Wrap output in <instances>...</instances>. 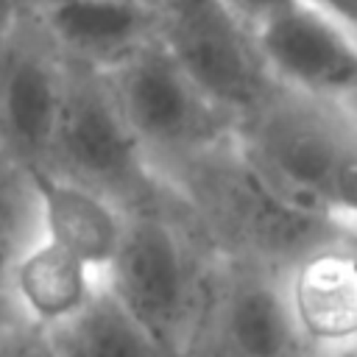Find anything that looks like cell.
<instances>
[{
    "label": "cell",
    "mask_w": 357,
    "mask_h": 357,
    "mask_svg": "<svg viewBox=\"0 0 357 357\" xmlns=\"http://www.w3.org/2000/svg\"><path fill=\"white\" fill-rule=\"evenodd\" d=\"M64 92V59L33 17L0 28V142L14 165H45Z\"/></svg>",
    "instance_id": "cell-7"
},
{
    "label": "cell",
    "mask_w": 357,
    "mask_h": 357,
    "mask_svg": "<svg viewBox=\"0 0 357 357\" xmlns=\"http://www.w3.org/2000/svg\"><path fill=\"white\" fill-rule=\"evenodd\" d=\"M212 259L198 254L165 204L128 212L112 262L98 273L109 293L176 357L201 310Z\"/></svg>",
    "instance_id": "cell-2"
},
{
    "label": "cell",
    "mask_w": 357,
    "mask_h": 357,
    "mask_svg": "<svg viewBox=\"0 0 357 357\" xmlns=\"http://www.w3.org/2000/svg\"><path fill=\"white\" fill-rule=\"evenodd\" d=\"M156 11V39L229 120H248L282 92L257 50L251 25L220 0H159Z\"/></svg>",
    "instance_id": "cell-4"
},
{
    "label": "cell",
    "mask_w": 357,
    "mask_h": 357,
    "mask_svg": "<svg viewBox=\"0 0 357 357\" xmlns=\"http://www.w3.org/2000/svg\"><path fill=\"white\" fill-rule=\"evenodd\" d=\"M251 31L279 86L307 98L357 89V45L329 14L296 0Z\"/></svg>",
    "instance_id": "cell-8"
},
{
    "label": "cell",
    "mask_w": 357,
    "mask_h": 357,
    "mask_svg": "<svg viewBox=\"0 0 357 357\" xmlns=\"http://www.w3.org/2000/svg\"><path fill=\"white\" fill-rule=\"evenodd\" d=\"M220 3L229 6L243 22H248V25L254 28V25H259L262 20L273 17L276 11L287 8V6L296 3V0H220Z\"/></svg>",
    "instance_id": "cell-17"
},
{
    "label": "cell",
    "mask_w": 357,
    "mask_h": 357,
    "mask_svg": "<svg viewBox=\"0 0 357 357\" xmlns=\"http://www.w3.org/2000/svg\"><path fill=\"white\" fill-rule=\"evenodd\" d=\"M0 357H56L45 329L25 324L0 337Z\"/></svg>",
    "instance_id": "cell-16"
},
{
    "label": "cell",
    "mask_w": 357,
    "mask_h": 357,
    "mask_svg": "<svg viewBox=\"0 0 357 357\" xmlns=\"http://www.w3.org/2000/svg\"><path fill=\"white\" fill-rule=\"evenodd\" d=\"M126 126L156 170L159 156H190L220 139L229 117L218 112L153 36L106 73Z\"/></svg>",
    "instance_id": "cell-6"
},
{
    "label": "cell",
    "mask_w": 357,
    "mask_h": 357,
    "mask_svg": "<svg viewBox=\"0 0 357 357\" xmlns=\"http://www.w3.org/2000/svg\"><path fill=\"white\" fill-rule=\"evenodd\" d=\"M8 17H22V14H33L39 6H45L47 0H3Z\"/></svg>",
    "instance_id": "cell-19"
},
{
    "label": "cell",
    "mask_w": 357,
    "mask_h": 357,
    "mask_svg": "<svg viewBox=\"0 0 357 357\" xmlns=\"http://www.w3.org/2000/svg\"><path fill=\"white\" fill-rule=\"evenodd\" d=\"M98 284V273L61 245L39 237L17 262L14 296L28 324L50 329L84 307Z\"/></svg>",
    "instance_id": "cell-12"
},
{
    "label": "cell",
    "mask_w": 357,
    "mask_h": 357,
    "mask_svg": "<svg viewBox=\"0 0 357 357\" xmlns=\"http://www.w3.org/2000/svg\"><path fill=\"white\" fill-rule=\"evenodd\" d=\"M36 192L42 237L100 273L120 243L126 215L98 192L50 170H25Z\"/></svg>",
    "instance_id": "cell-11"
},
{
    "label": "cell",
    "mask_w": 357,
    "mask_h": 357,
    "mask_svg": "<svg viewBox=\"0 0 357 357\" xmlns=\"http://www.w3.org/2000/svg\"><path fill=\"white\" fill-rule=\"evenodd\" d=\"M56 357H176L100 282L78 312L45 329Z\"/></svg>",
    "instance_id": "cell-13"
},
{
    "label": "cell",
    "mask_w": 357,
    "mask_h": 357,
    "mask_svg": "<svg viewBox=\"0 0 357 357\" xmlns=\"http://www.w3.org/2000/svg\"><path fill=\"white\" fill-rule=\"evenodd\" d=\"M28 17L64 61L109 73L156 36L159 11L153 0H47Z\"/></svg>",
    "instance_id": "cell-9"
},
{
    "label": "cell",
    "mask_w": 357,
    "mask_h": 357,
    "mask_svg": "<svg viewBox=\"0 0 357 357\" xmlns=\"http://www.w3.org/2000/svg\"><path fill=\"white\" fill-rule=\"evenodd\" d=\"M335 215L357 218V120H349V128L340 142L337 170H335Z\"/></svg>",
    "instance_id": "cell-15"
},
{
    "label": "cell",
    "mask_w": 357,
    "mask_h": 357,
    "mask_svg": "<svg viewBox=\"0 0 357 357\" xmlns=\"http://www.w3.org/2000/svg\"><path fill=\"white\" fill-rule=\"evenodd\" d=\"M284 296L301 335L332 354L357 340V251L343 240L312 248L284 276Z\"/></svg>",
    "instance_id": "cell-10"
},
{
    "label": "cell",
    "mask_w": 357,
    "mask_h": 357,
    "mask_svg": "<svg viewBox=\"0 0 357 357\" xmlns=\"http://www.w3.org/2000/svg\"><path fill=\"white\" fill-rule=\"evenodd\" d=\"M6 162H8V153H6V148H3V142H0V170L6 167Z\"/></svg>",
    "instance_id": "cell-22"
},
{
    "label": "cell",
    "mask_w": 357,
    "mask_h": 357,
    "mask_svg": "<svg viewBox=\"0 0 357 357\" xmlns=\"http://www.w3.org/2000/svg\"><path fill=\"white\" fill-rule=\"evenodd\" d=\"M349 120L329 109L324 98L279 92L245 120L240 159L287 206L340 223L335 215V170Z\"/></svg>",
    "instance_id": "cell-3"
},
{
    "label": "cell",
    "mask_w": 357,
    "mask_h": 357,
    "mask_svg": "<svg viewBox=\"0 0 357 357\" xmlns=\"http://www.w3.org/2000/svg\"><path fill=\"white\" fill-rule=\"evenodd\" d=\"M329 357H357V340H354L351 346H343V349H337V351H332Z\"/></svg>",
    "instance_id": "cell-20"
},
{
    "label": "cell",
    "mask_w": 357,
    "mask_h": 357,
    "mask_svg": "<svg viewBox=\"0 0 357 357\" xmlns=\"http://www.w3.org/2000/svg\"><path fill=\"white\" fill-rule=\"evenodd\" d=\"M75 181L123 215L162 204L159 173L123 120L106 73L64 61V92L42 167Z\"/></svg>",
    "instance_id": "cell-1"
},
{
    "label": "cell",
    "mask_w": 357,
    "mask_h": 357,
    "mask_svg": "<svg viewBox=\"0 0 357 357\" xmlns=\"http://www.w3.org/2000/svg\"><path fill=\"white\" fill-rule=\"evenodd\" d=\"M282 276L218 254L181 357H326L301 335Z\"/></svg>",
    "instance_id": "cell-5"
},
{
    "label": "cell",
    "mask_w": 357,
    "mask_h": 357,
    "mask_svg": "<svg viewBox=\"0 0 357 357\" xmlns=\"http://www.w3.org/2000/svg\"><path fill=\"white\" fill-rule=\"evenodd\" d=\"M301 3L329 14L337 22H346V25L357 28V0H301Z\"/></svg>",
    "instance_id": "cell-18"
},
{
    "label": "cell",
    "mask_w": 357,
    "mask_h": 357,
    "mask_svg": "<svg viewBox=\"0 0 357 357\" xmlns=\"http://www.w3.org/2000/svg\"><path fill=\"white\" fill-rule=\"evenodd\" d=\"M39 237L36 192L25 170L8 159L0 170V337L28 324L14 296V271L25 248Z\"/></svg>",
    "instance_id": "cell-14"
},
{
    "label": "cell",
    "mask_w": 357,
    "mask_h": 357,
    "mask_svg": "<svg viewBox=\"0 0 357 357\" xmlns=\"http://www.w3.org/2000/svg\"><path fill=\"white\" fill-rule=\"evenodd\" d=\"M6 20H8V11H6V3L0 0V28L6 25Z\"/></svg>",
    "instance_id": "cell-21"
}]
</instances>
